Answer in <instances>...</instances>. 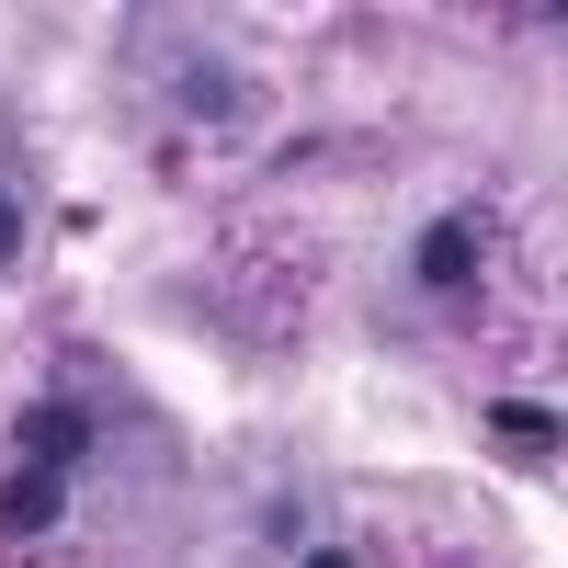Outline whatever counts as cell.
<instances>
[{
	"mask_svg": "<svg viewBox=\"0 0 568 568\" xmlns=\"http://www.w3.org/2000/svg\"><path fill=\"white\" fill-rule=\"evenodd\" d=\"M466 273H478V227H466V216H444L433 240H420V284H466Z\"/></svg>",
	"mask_w": 568,
	"mask_h": 568,
	"instance_id": "obj_1",
	"label": "cell"
},
{
	"mask_svg": "<svg viewBox=\"0 0 568 568\" xmlns=\"http://www.w3.org/2000/svg\"><path fill=\"white\" fill-rule=\"evenodd\" d=\"M12 240H23V216H12V194H0V262H12Z\"/></svg>",
	"mask_w": 568,
	"mask_h": 568,
	"instance_id": "obj_2",
	"label": "cell"
},
{
	"mask_svg": "<svg viewBox=\"0 0 568 568\" xmlns=\"http://www.w3.org/2000/svg\"><path fill=\"white\" fill-rule=\"evenodd\" d=\"M307 568H342V557H307Z\"/></svg>",
	"mask_w": 568,
	"mask_h": 568,
	"instance_id": "obj_3",
	"label": "cell"
}]
</instances>
